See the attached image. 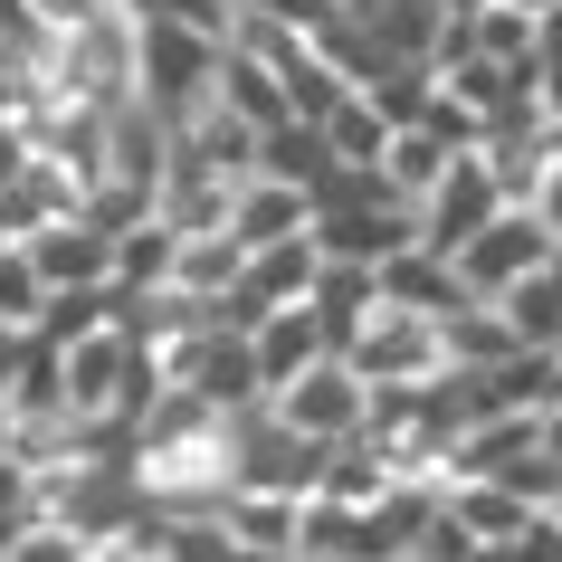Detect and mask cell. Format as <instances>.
Returning a JSON list of instances; mask_svg holds the SVG:
<instances>
[{"label": "cell", "instance_id": "obj_1", "mask_svg": "<svg viewBox=\"0 0 562 562\" xmlns=\"http://www.w3.org/2000/svg\"><path fill=\"white\" fill-rule=\"evenodd\" d=\"M334 353L353 362L372 391H391V382H429V372H448V344H439V315H419V305H391V296H372L344 325V344Z\"/></svg>", "mask_w": 562, "mask_h": 562}, {"label": "cell", "instance_id": "obj_2", "mask_svg": "<svg viewBox=\"0 0 562 562\" xmlns=\"http://www.w3.org/2000/svg\"><path fill=\"white\" fill-rule=\"evenodd\" d=\"M220 30H191V20H144V67H134V95H144L153 115L172 124L191 115L210 87H220Z\"/></svg>", "mask_w": 562, "mask_h": 562}, {"label": "cell", "instance_id": "obj_3", "mask_svg": "<svg viewBox=\"0 0 562 562\" xmlns=\"http://www.w3.org/2000/svg\"><path fill=\"white\" fill-rule=\"evenodd\" d=\"M267 411L286 419V429H305L315 448H344V439L362 429V411H372V382H362L344 353H315L296 382H277V391H267Z\"/></svg>", "mask_w": 562, "mask_h": 562}, {"label": "cell", "instance_id": "obj_4", "mask_svg": "<svg viewBox=\"0 0 562 562\" xmlns=\"http://www.w3.org/2000/svg\"><path fill=\"white\" fill-rule=\"evenodd\" d=\"M496 210H505V181H496V162H486V144H476L419 191V248H429V258H458Z\"/></svg>", "mask_w": 562, "mask_h": 562}, {"label": "cell", "instance_id": "obj_5", "mask_svg": "<svg viewBox=\"0 0 562 562\" xmlns=\"http://www.w3.org/2000/svg\"><path fill=\"white\" fill-rule=\"evenodd\" d=\"M543 258H553V229H543L525 201H505L448 267H458V286H468V296H505V286H515V277H533Z\"/></svg>", "mask_w": 562, "mask_h": 562}, {"label": "cell", "instance_id": "obj_6", "mask_svg": "<svg viewBox=\"0 0 562 562\" xmlns=\"http://www.w3.org/2000/svg\"><path fill=\"white\" fill-rule=\"evenodd\" d=\"M20 248H30V267L48 277V286H115V229H105V220H87V210L38 220Z\"/></svg>", "mask_w": 562, "mask_h": 562}, {"label": "cell", "instance_id": "obj_7", "mask_svg": "<svg viewBox=\"0 0 562 562\" xmlns=\"http://www.w3.org/2000/svg\"><path fill=\"white\" fill-rule=\"evenodd\" d=\"M248 353H258V391H277V382H296L315 353H334V334H325L315 305H267L248 325Z\"/></svg>", "mask_w": 562, "mask_h": 562}, {"label": "cell", "instance_id": "obj_8", "mask_svg": "<svg viewBox=\"0 0 562 562\" xmlns=\"http://www.w3.org/2000/svg\"><path fill=\"white\" fill-rule=\"evenodd\" d=\"M305 220H315V201H305V181H277V172H248L229 191V220L220 229L238 238V248H267V238H296Z\"/></svg>", "mask_w": 562, "mask_h": 562}, {"label": "cell", "instance_id": "obj_9", "mask_svg": "<svg viewBox=\"0 0 562 562\" xmlns=\"http://www.w3.org/2000/svg\"><path fill=\"white\" fill-rule=\"evenodd\" d=\"M238 267H248V248H238L229 229H181V248H172V286H191V296H229L238 286Z\"/></svg>", "mask_w": 562, "mask_h": 562}, {"label": "cell", "instance_id": "obj_10", "mask_svg": "<svg viewBox=\"0 0 562 562\" xmlns=\"http://www.w3.org/2000/svg\"><path fill=\"white\" fill-rule=\"evenodd\" d=\"M448 162H458V144H439L429 124H391V144H382V181H391L411 210H419V191H429Z\"/></svg>", "mask_w": 562, "mask_h": 562}, {"label": "cell", "instance_id": "obj_11", "mask_svg": "<svg viewBox=\"0 0 562 562\" xmlns=\"http://www.w3.org/2000/svg\"><path fill=\"white\" fill-rule=\"evenodd\" d=\"M38 305H48V277L30 267V248H20V238H0V325L30 334V325H38Z\"/></svg>", "mask_w": 562, "mask_h": 562}, {"label": "cell", "instance_id": "obj_12", "mask_svg": "<svg viewBox=\"0 0 562 562\" xmlns=\"http://www.w3.org/2000/svg\"><path fill=\"white\" fill-rule=\"evenodd\" d=\"M0 562H95V543L67 525V515H30V533H20Z\"/></svg>", "mask_w": 562, "mask_h": 562}, {"label": "cell", "instance_id": "obj_13", "mask_svg": "<svg viewBox=\"0 0 562 562\" xmlns=\"http://www.w3.org/2000/svg\"><path fill=\"white\" fill-rule=\"evenodd\" d=\"M134 20H191V30H220L229 38V20H238V0H124Z\"/></svg>", "mask_w": 562, "mask_h": 562}, {"label": "cell", "instance_id": "obj_14", "mask_svg": "<svg viewBox=\"0 0 562 562\" xmlns=\"http://www.w3.org/2000/svg\"><path fill=\"white\" fill-rule=\"evenodd\" d=\"M533 115L562 134V38H543V48H533Z\"/></svg>", "mask_w": 562, "mask_h": 562}, {"label": "cell", "instance_id": "obj_15", "mask_svg": "<svg viewBox=\"0 0 562 562\" xmlns=\"http://www.w3.org/2000/svg\"><path fill=\"white\" fill-rule=\"evenodd\" d=\"M238 10H248V20H277V30H315L334 0H238Z\"/></svg>", "mask_w": 562, "mask_h": 562}, {"label": "cell", "instance_id": "obj_16", "mask_svg": "<svg viewBox=\"0 0 562 562\" xmlns=\"http://www.w3.org/2000/svg\"><path fill=\"white\" fill-rule=\"evenodd\" d=\"M20 162H30V115H20V105H0V191L20 181Z\"/></svg>", "mask_w": 562, "mask_h": 562}, {"label": "cell", "instance_id": "obj_17", "mask_svg": "<svg viewBox=\"0 0 562 562\" xmlns=\"http://www.w3.org/2000/svg\"><path fill=\"white\" fill-rule=\"evenodd\" d=\"M525 210H533V220H543V229L562 238V144H553V162H543V181L525 191Z\"/></svg>", "mask_w": 562, "mask_h": 562}, {"label": "cell", "instance_id": "obj_18", "mask_svg": "<svg viewBox=\"0 0 562 562\" xmlns=\"http://www.w3.org/2000/svg\"><path fill=\"white\" fill-rule=\"evenodd\" d=\"M533 448H543V468L562 476V401H543V411H533Z\"/></svg>", "mask_w": 562, "mask_h": 562}, {"label": "cell", "instance_id": "obj_19", "mask_svg": "<svg viewBox=\"0 0 562 562\" xmlns=\"http://www.w3.org/2000/svg\"><path fill=\"white\" fill-rule=\"evenodd\" d=\"M0 468H10V401H0Z\"/></svg>", "mask_w": 562, "mask_h": 562}, {"label": "cell", "instance_id": "obj_20", "mask_svg": "<svg viewBox=\"0 0 562 562\" xmlns=\"http://www.w3.org/2000/svg\"><path fill=\"white\" fill-rule=\"evenodd\" d=\"M543 515H553V525H562V476H553V496H543Z\"/></svg>", "mask_w": 562, "mask_h": 562}, {"label": "cell", "instance_id": "obj_21", "mask_svg": "<svg viewBox=\"0 0 562 562\" xmlns=\"http://www.w3.org/2000/svg\"><path fill=\"white\" fill-rule=\"evenodd\" d=\"M0 238H10V210H0Z\"/></svg>", "mask_w": 562, "mask_h": 562}]
</instances>
